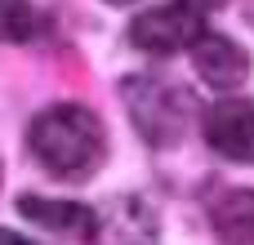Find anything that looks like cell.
Masks as SVG:
<instances>
[{"label": "cell", "mask_w": 254, "mask_h": 245, "mask_svg": "<svg viewBox=\"0 0 254 245\" xmlns=\"http://www.w3.org/2000/svg\"><path fill=\"white\" fill-rule=\"evenodd\" d=\"M183 4H192V9L205 13V9H219V4H228V0H183Z\"/></svg>", "instance_id": "cell-11"}, {"label": "cell", "mask_w": 254, "mask_h": 245, "mask_svg": "<svg viewBox=\"0 0 254 245\" xmlns=\"http://www.w3.org/2000/svg\"><path fill=\"white\" fill-rule=\"evenodd\" d=\"M205 143L214 147V156L254 165V103L250 98H219L214 107H205L201 116Z\"/></svg>", "instance_id": "cell-4"}, {"label": "cell", "mask_w": 254, "mask_h": 245, "mask_svg": "<svg viewBox=\"0 0 254 245\" xmlns=\"http://www.w3.org/2000/svg\"><path fill=\"white\" fill-rule=\"evenodd\" d=\"M107 4H134V0H107Z\"/></svg>", "instance_id": "cell-12"}, {"label": "cell", "mask_w": 254, "mask_h": 245, "mask_svg": "<svg viewBox=\"0 0 254 245\" xmlns=\"http://www.w3.org/2000/svg\"><path fill=\"white\" fill-rule=\"evenodd\" d=\"M121 98H125V112H129L134 129L152 147H174L183 138L192 98L179 85H170L161 76H125L121 80Z\"/></svg>", "instance_id": "cell-2"}, {"label": "cell", "mask_w": 254, "mask_h": 245, "mask_svg": "<svg viewBox=\"0 0 254 245\" xmlns=\"http://www.w3.org/2000/svg\"><path fill=\"white\" fill-rule=\"evenodd\" d=\"M36 9L31 0H0V40H31Z\"/></svg>", "instance_id": "cell-9"}, {"label": "cell", "mask_w": 254, "mask_h": 245, "mask_svg": "<svg viewBox=\"0 0 254 245\" xmlns=\"http://www.w3.org/2000/svg\"><path fill=\"white\" fill-rule=\"evenodd\" d=\"M27 147L40 161V170L54 174L58 183H85L107 156V129L89 107L54 103L31 121Z\"/></svg>", "instance_id": "cell-1"}, {"label": "cell", "mask_w": 254, "mask_h": 245, "mask_svg": "<svg viewBox=\"0 0 254 245\" xmlns=\"http://www.w3.org/2000/svg\"><path fill=\"white\" fill-rule=\"evenodd\" d=\"M94 245H156V210L143 196H116L94 210Z\"/></svg>", "instance_id": "cell-5"}, {"label": "cell", "mask_w": 254, "mask_h": 245, "mask_svg": "<svg viewBox=\"0 0 254 245\" xmlns=\"http://www.w3.org/2000/svg\"><path fill=\"white\" fill-rule=\"evenodd\" d=\"M210 232L223 245H254V187H228L210 201Z\"/></svg>", "instance_id": "cell-8"}, {"label": "cell", "mask_w": 254, "mask_h": 245, "mask_svg": "<svg viewBox=\"0 0 254 245\" xmlns=\"http://www.w3.org/2000/svg\"><path fill=\"white\" fill-rule=\"evenodd\" d=\"M0 179H4V165H0Z\"/></svg>", "instance_id": "cell-13"}, {"label": "cell", "mask_w": 254, "mask_h": 245, "mask_svg": "<svg viewBox=\"0 0 254 245\" xmlns=\"http://www.w3.org/2000/svg\"><path fill=\"white\" fill-rule=\"evenodd\" d=\"M18 214L36 228L63 232V237H94V210L80 201H49V196H18Z\"/></svg>", "instance_id": "cell-7"}, {"label": "cell", "mask_w": 254, "mask_h": 245, "mask_svg": "<svg viewBox=\"0 0 254 245\" xmlns=\"http://www.w3.org/2000/svg\"><path fill=\"white\" fill-rule=\"evenodd\" d=\"M0 245H36V241H27L22 232H9V228H0Z\"/></svg>", "instance_id": "cell-10"}, {"label": "cell", "mask_w": 254, "mask_h": 245, "mask_svg": "<svg viewBox=\"0 0 254 245\" xmlns=\"http://www.w3.org/2000/svg\"><path fill=\"white\" fill-rule=\"evenodd\" d=\"M192 67L205 85L214 89H237L246 76H250V54L232 40V36H219V31H205L192 49Z\"/></svg>", "instance_id": "cell-6"}, {"label": "cell", "mask_w": 254, "mask_h": 245, "mask_svg": "<svg viewBox=\"0 0 254 245\" xmlns=\"http://www.w3.org/2000/svg\"><path fill=\"white\" fill-rule=\"evenodd\" d=\"M201 36H205V18H201V9H192V4H183V0L156 4V9L138 13V18L129 22V40H134L143 54H152V58L192 49Z\"/></svg>", "instance_id": "cell-3"}]
</instances>
